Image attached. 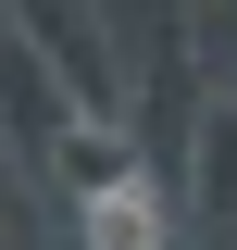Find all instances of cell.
<instances>
[{"label": "cell", "instance_id": "cell-1", "mask_svg": "<svg viewBox=\"0 0 237 250\" xmlns=\"http://www.w3.org/2000/svg\"><path fill=\"white\" fill-rule=\"evenodd\" d=\"M88 238L100 250H150V200H138V188H100V200H88Z\"/></svg>", "mask_w": 237, "mask_h": 250}]
</instances>
